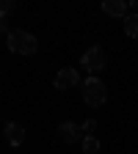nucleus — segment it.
Returning a JSON list of instances; mask_svg holds the SVG:
<instances>
[{"label": "nucleus", "instance_id": "9b49d317", "mask_svg": "<svg viewBox=\"0 0 138 154\" xmlns=\"http://www.w3.org/2000/svg\"><path fill=\"white\" fill-rule=\"evenodd\" d=\"M94 127H97V121H94V119H88V121H86V124H83V127H80V129H86V132H91V129H94Z\"/></svg>", "mask_w": 138, "mask_h": 154}, {"label": "nucleus", "instance_id": "423d86ee", "mask_svg": "<svg viewBox=\"0 0 138 154\" xmlns=\"http://www.w3.org/2000/svg\"><path fill=\"white\" fill-rule=\"evenodd\" d=\"M130 6L124 3V0H102V11L108 14V17H119V19H124L130 11H127Z\"/></svg>", "mask_w": 138, "mask_h": 154}, {"label": "nucleus", "instance_id": "20e7f679", "mask_svg": "<svg viewBox=\"0 0 138 154\" xmlns=\"http://www.w3.org/2000/svg\"><path fill=\"white\" fill-rule=\"evenodd\" d=\"M53 85H55L58 91H66V88H77V85H83V83H80V74H77V69H72V66H64L61 72L55 74Z\"/></svg>", "mask_w": 138, "mask_h": 154}, {"label": "nucleus", "instance_id": "ddd939ff", "mask_svg": "<svg viewBox=\"0 0 138 154\" xmlns=\"http://www.w3.org/2000/svg\"><path fill=\"white\" fill-rule=\"evenodd\" d=\"M130 8H133V14H138V0H133V3H130Z\"/></svg>", "mask_w": 138, "mask_h": 154}, {"label": "nucleus", "instance_id": "7ed1b4c3", "mask_svg": "<svg viewBox=\"0 0 138 154\" xmlns=\"http://www.w3.org/2000/svg\"><path fill=\"white\" fill-rule=\"evenodd\" d=\"M80 66H83L91 77H97V74L105 69V52H102L100 47H88V50L83 52V58H80Z\"/></svg>", "mask_w": 138, "mask_h": 154}, {"label": "nucleus", "instance_id": "6e6552de", "mask_svg": "<svg viewBox=\"0 0 138 154\" xmlns=\"http://www.w3.org/2000/svg\"><path fill=\"white\" fill-rule=\"evenodd\" d=\"M122 22H124V33H127L130 38H135V36H138V14H127Z\"/></svg>", "mask_w": 138, "mask_h": 154}, {"label": "nucleus", "instance_id": "39448f33", "mask_svg": "<svg viewBox=\"0 0 138 154\" xmlns=\"http://www.w3.org/2000/svg\"><path fill=\"white\" fill-rule=\"evenodd\" d=\"M3 132H6V140H8V146H22L25 143V127L22 124H17V121H6L3 124Z\"/></svg>", "mask_w": 138, "mask_h": 154}, {"label": "nucleus", "instance_id": "0eeeda50", "mask_svg": "<svg viewBox=\"0 0 138 154\" xmlns=\"http://www.w3.org/2000/svg\"><path fill=\"white\" fill-rule=\"evenodd\" d=\"M80 127H77L75 121H64L61 127H58V135H61V140L64 143H77V138H80Z\"/></svg>", "mask_w": 138, "mask_h": 154}, {"label": "nucleus", "instance_id": "1a4fd4ad", "mask_svg": "<svg viewBox=\"0 0 138 154\" xmlns=\"http://www.w3.org/2000/svg\"><path fill=\"white\" fill-rule=\"evenodd\" d=\"M80 146H83L86 154H97V151H100V140H97L94 135H86V138L80 140Z\"/></svg>", "mask_w": 138, "mask_h": 154}, {"label": "nucleus", "instance_id": "f03ea898", "mask_svg": "<svg viewBox=\"0 0 138 154\" xmlns=\"http://www.w3.org/2000/svg\"><path fill=\"white\" fill-rule=\"evenodd\" d=\"M83 102L88 107H102L108 102V88H105V83L100 80V77L83 80Z\"/></svg>", "mask_w": 138, "mask_h": 154}, {"label": "nucleus", "instance_id": "f257e3e1", "mask_svg": "<svg viewBox=\"0 0 138 154\" xmlns=\"http://www.w3.org/2000/svg\"><path fill=\"white\" fill-rule=\"evenodd\" d=\"M8 50L17 52V55H33L39 50V42H36V36L30 30H11L8 33Z\"/></svg>", "mask_w": 138, "mask_h": 154}, {"label": "nucleus", "instance_id": "f8f14e48", "mask_svg": "<svg viewBox=\"0 0 138 154\" xmlns=\"http://www.w3.org/2000/svg\"><path fill=\"white\" fill-rule=\"evenodd\" d=\"M6 22H8V19H6V17H0V33H6V30H8V25H6Z\"/></svg>", "mask_w": 138, "mask_h": 154}, {"label": "nucleus", "instance_id": "9d476101", "mask_svg": "<svg viewBox=\"0 0 138 154\" xmlns=\"http://www.w3.org/2000/svg\"><path fill=\"white\" fill-rule=\"evenodd\" d=\"M14 8H17V3H14V0H0V17H8Z\"/></svg>", "mask_w": 138, "mask_h": 154}]
</instances>
